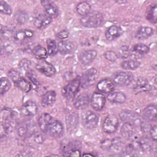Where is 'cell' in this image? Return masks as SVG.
<instances>
[{"mask_svg":"<svg viewBox=\"0 0 157 157\" xmlns=\"http://www.w3.org/2000/svg\"><path fill=\"white\" fill-rule=\"evenodd\" d=\"M58 52L62 55H67L72 53L75 48L74 44L69 40H61L57 44Z\"/></svg>","mask_w":157,"mask_h":157,"instance_id":"cell-21","label":"cell"},{"mask_svg":"<svg viewBox=\"0 0 157 157\" xmlns=\"http://www.w3.org/2000/svg\"><path fill=\"white\" fill-rule=\"evenodd\" d=\"M15 21L20 25H23L26 23L28 20V15L26 12L22 10H18L16 12L14 16Z\"/></svg>","mask_w":157,"mask_h":157,"instance_id":"cell-40","label":"cell"},{"mask_svg":"<svg viewBox=\"0 0 157 157\" xmlns=\"http://www.w3.org/2000/svg\"><path fill=\"white\" fill-rule=\"evenodd\" d=\"M69 33L67 29H63L60 31L58 34H57V36L58 37H59L61 39H66L68 36H69Z\"/></svg>","mask_w":157,"mask_h":157,"instance_id":"cell-50","label":"cell"},{"mask_svg":"<svg viewBox=\"0 0 157 157\" xmlns=\"http://www.w3.org/2000/svg\"><path fill=\"white\" fill-rule=\"evenodd\" d=\"M91 6L89 3L85 1L79 2L76 6V11L78 15L83 17L90 12Z\"/></svg>","mask_w":157,"mask_h":157,"instance_id":"cell-33","label":"cell"},{"mask_svg":"<svg viewBox=\"0 0 157 157\" xmlns=\"http://www.w3.org/2000/svg\"><path fill=\"white\" fill-rule=\"evenodd\" d=\"M147 92L151 94L153 96H156V75H155L154 77L152 78V80L148 82Z\"/></svg>","mask_w":157,"mask_h":157,"instance_id":"cell-42","label":"cell"},{"mask_svg":"<svg viewBox=\"0 0 157 157\" xmlns=\"http://www.w3.org/2000/svg\"><path fill=\"white\" fill-rule=\"evenodd\" d=\"M83 156H93L94 155H93V154H83Z\"/></svg>","mask_w":157,"mask_h":157,"instance_id":"cell-52","label":"cell"},{"mask_svg":"<svg viewBox=\"0 0 157 157\" xmlns=\"http://www.w3.org/2000/svg\"><path fill=\"white\" fill-rule=\"evenodd\" d=\"M109 149H111L113 151H120L122 149V147L123 146V143L122 140L119 137H116L113 139L111 142L108 143Z\"/></svg>","mask_w":157,"mask_h":157,"instance_id":"cell-37","label":"cell"},{"mask_svg":"<svg viewBox=\"0 0 157 157\" xmlns=\"http://www.w3.org/2000/svg\"><path fill=\"white\" fill-rule=\"evenodd\" d=\"M33 55L39 59L42 60L47 58L48 56V52L47 49H45L44 47H42L41 45H37L36 47H34L33 49Z\"/></svg>","mask_w":157,"mask_h":157,"instance_id":"cell-31","label":"cell"},{"mask_svg":"<svg viewBox=\"0 0 157 157\" xmlns=\"http://www.w3.org/2000/svg\"><path fill=\"white\" fill-rule=\"evenodd\" d=\"M120 118L124 123H130L134 125L140 124L141 122L138 115L131 110H122L120 113Z\"/></svg>","mask_w":157,"mask_h":157,"instance_id":"cell-11","label":"cell"},{"mask_svg":"<svg viewBox=\"0 0 157 157\" xmlns=\"http://www.w3.org/2000/svg\"><path fill=\"white\" fill-rule=\"evenodd\" d=\"M104 56L106 59L111 62H114L117 61L118 59L117 54L115 52L112 50H109L105 52L104 54Z\"/></svg>","mask_w":157,"mask_h":157,"instance_id":"cell-46","label":"cell"},{"mask_svg":"<svg viewBox=\"0 0 157 157\" xmlns=\"http://www.w3.org/2000/svg\"><path fill=\"white\" fill-rule=\"evenodd\" d=\"M82 121L83 126L88 129H92L98 124L99 117L98 116L91 110L85 112L82 116Z\"/></svg>","mask_w":157,"mask_h":157,"instance_id":"cell-3","label":"cell"},{"mask_svg":"<svg viewBox=\"0 0 157 157\" xmlns=\"http://www.w3.org/2000/svg\"><path fill=\"white\" fill-rule=\"evenodd\" d=\"M26 75L29 80L31 81V82L34 84V85L37 86L39 85V82L38 80L37 79L36 75H35V73H34L33 71L29 70L28 71L26 72Z\"/></svg>","mask_w":157,"mask_h":157,"instance_id":"cell-48","label":"cell"},{"mask_svg":"<svg viewBox=\"0 0 157 157\" xmlns=\"http://www.w3.org/2000/svg\"><path fill=\"white\" fill-rule=\"evenodd\" d=\"M118 124V117L114 115H110L104 119L102 124V129L105 133L112 134L117 130Z\"/></svg>","mask_w":157,"mask_h":157,"instance_id":"cell-8","label":"cell"},{"mask_svg":"<svg viewBox=\"0 0 157 157\" xmlns=\"http://www.w3.org/2000/svg\"><path fill=\"white\" fill-rule=\"evenodd\" d=\"M15 85L22 91L25 93L29 92L31 89V83L26 78L21 77L15 83Z\"/></svg>","mask_w":157,"mask_h":157,"instance_id":"cell-32","label":"cell"},{"mask_svg":"<svg viewBox=\"0 0 157 157\" xmlns=\"http://www.w3.org/2000/svg\"><path fill=\"white\" fill-rule=\"evenodd\" d=\"M17 132L21 137H24L29 133L33 132V128L31 124L26 121H21L18 123L16 126Z\"/></svg>","mask_w":157,"mask_h":157,"instance_id":"cell-19","label":"cell"},{"mask_svg":"<svg viewBox=\"0 0 157 157\" xmlns=\"http://www.w3.org/2000/svg\"><path fill=\"white\" fill-rule=\"evenodd\" d=\"M136 145L139 149L145 152H150L153 151V146L150 140L147 137H141L137 142Z\"/></svg>","mask_w":157,"mask_h":157,"instance_id":"cell-28","label":"cell"},{"mask_svg":"<svg viewBox=\"0 0 157 157\" xmlns=\"http://www.w3.org/2000/svg\"><path fill=\"white\" fill-rule=\"evenodd\" d=\"M121 28L117 25H112L107 28L105 33V38L110 41L113 40L122 34Z\"/></svg>","mask_w":157,"mask_h":157,"instance_id":"cell-20","label":"cell"},{"mask_svg":"<svg viewBox=\"0 0 157 157\" xmlns=\"http://www.w3.org/2000/svg\"><path fill=\"white\" fill-rule=\"evenodd\" d=\"M106 102V98L105 96L101 92H94L92 94L90 98V104L91 107L95 110H101Z\"/></svg>","mask_w":157,"mask_h":157,"instance_id":"cell-9","label":"cell"},{"mask_svg":"<svg viewBox=\"0 0 157 157\" xmlns=\"http://www.w3.org/2000/svg\"><path fill=\"white\" fill-rule=\"evenodd\" d=\"M156 128H157V127H156V125H152V126H151L150 127L149 130H148L151 139L153 141H155V142H156V138H157V136H156V132H157Z\"/></svg>","mask_w":157,"mask_h":157,"instance_id":"cell-49","label":"cell"},{"mask_svg":"<svg viewBox=\"0 0 157 157\" xmlns=\"http://www.w3.org/2000/svg\"><path fill=\"white\" fill-rule=\"evenodd\" d=\"M14 33L12 31H11L10 29H6L4 28V29H1V34H2V36L5 39H10L11 38L13 39V35H14Z\"/></svg>","mask_w":157,"mask_h":157,"instance_id":"cell-47","label":"cell"},{"mask_svg":"<svg viewBox=\"0 0 157 157\" xmlns=\"http://www.w3.org/2000/svg\"><path fill=\"white\" fill-rule=\"evenodd\" d=\"M81 143L78 140L69 142L63 147V155L67 156H80L81 155Z\"/></svg>","mask_w":157,"mask_h":157,"instance_id":"cell-6","label":"cell"},{"mask_svg":"<svg viewBox=\"0 0 157 157\" xmlns=\"http://www.w3.org/2000/svg\"><path fill=\"white\" fill-rule=\"evenodd\" d=\"M34 33L30 29H21L15 32L13 39L18 43H24L33 39Z\"/></svg>","mask_w":157,"mask_h":157,"instance_id":"cell-12","label":"cell"},{"mask_svg":"<svg viewBox=\"0 0 157 157\" xmlns=\"http://www.w3.org/2000/svg\"><path fill=\"white\" fill-rule=\"evenodd\" d=\"M153 34V29L149 26H140L136 32V37L140 40L146 39Z\"/></svg>","mask_w":157,"mask_h":157,"instance_id":"cell-27","label":"cell"},{"mask_svg":"<svg viewBox=\"0 0 157 157\" xmlns=\"http://www.w3.org/2000/svg\"><path fill=\"white\" fill-rule=\"evenodd\" d=\"M47 47L48 55L50 56H54L58 52L56 41L52 39H48L47 40Z\"/></svg>","mask_w":157,"mask_h":157,"instance_id":"cell-36","label":"cell"},{"mask_svg":"<svg viewBox=\"0 0 157 157\" xmlns=\"http://www.w3.org/2000/svg\"><path fill=\"white\" fill-rule=\"evenodd\" d=\"M37 110L38 107L37 104L32 101H28L22 105L20 112L24 117H31L36 114Z\"/></svg>","mask_w":157,"mask_h":157,"instance_id":"cell-14","label":"cell"},{"mask_svg":"<svg viewBox=\"0 0 157 157\" xmlns=\"http://www.w3.org/2000/svg\"><path fill=\"white\" fill-rule=\"evenodd\" d=\"M11 87L10 80L6 77H1L0 81V93L1 95L7 92Z\"/></svg>","mask_w":157,"mask_h":157,"instance_id":"cell-39","label":"cell"},{"mask_svg":"<svg viewBox=\"0 0 157 157\" xmlns=\"http://www.w3.org/2000/svg\"><path fill=\"white\" fill-rule=\"evenodd\" d=\"M31 64V63L29 59H28L27 58H23L19 63V67L21 70L27 72L29 70Z\"/></svg>","mask_w":157,"mask_h":157,"instance_id":"cell-45","label":"cell"},{"mask_svg":"<svg viewBox=\"0 0 157 157\" xmlns=\"http://www.w3.org/2000/svg\"><path fill=\"white\" fill-rule=\"evenodd\" d=\"M78 123V115L76 112H72L66 118V126L68 131L76 128Z\"/></svg>","mask_w":157,"mask_h":157,"instance_id":"cell-29","label":"cell"},{"mask_svg":"<svg viewBox=\"0 0 157 157\" xmlns=\"http://www.w3.org/2000/svg\"><path fill=\"white\" fill-rule=\"evenodd\" d=\"M52 20V18L45 13H39L34 17L33 23L36 28L42 29L48 26L51 23Z\"/></svg>","mask_w":157,"mask_h":157,"instance_id":"cell-17","label":"cell"},{"mask_svg":"<svg viewBox=\"0 0 157 157\" xmlns=\"http://www.w3.org/2000/svg\"><path fill=\"white\" fill-rule=\"evenodd\" d=\"M97 52L94 49H90L81 52L78 56V60L82 64L87 66L91 64L96 58Z\"/></svg>","mask_w":157,"mask_h":157,"instance_id":"cell-13","label":"cell"},{"mask_svg":"<svg viewBox=\"0 0 157 157\" xmlns=\"http://www.w3.org/2000/svg\"><path fill=\"white\" fill-rule=\"evenodd\" d=\"M41 4L43 6L45 13L49 17L52 18H55L58 16L59 10L58 7L53 4L52 2L50 1H42Z\"/></svg>","mask_w":157,"mask_h":157,"instance_id":"cell-15","label":"cell"},{"mask_svg":"<svg viewBox=\"0 0 157 157\" xmlns=\"http://www.w3.org/2000/svg\"><path fill=\"white\" fill-rule=\"evenodd\" d=\"M103 20L104 18L102 14L99 12L94 11L82 17L80 22L83 26L93 28L99 26L102 23Z\"/></svg>","mask_w":157,"mask_h":157,"instance_id":"cell-1","label":"cell"},{"mask_svg":"<svg viewBox=\"0 0 157 157\" xmlns=\"http://www.w3.org/2000/svg\"><path fill=\"white\" fill-rule=\"evenodd\" d=\"M132 50L139 55H145L148 53L150 48L144 44L139 43L132 47Z\"/></svg>","mask_w":157,"mask_h":157,"instance_id":"cell-38","label":"cell"},{"mask_svg":"<svg viewBox=\"0 0 157 157\" xmlns=\"http://www.w3.org/2000/svg\"><path fill=\"white\" fill-rule=\"evenodd\" d=\"M53 120V117L48 113H44L41 114L38 119V125L40 129L43 132L45 133L49 124Z\"/></svg>","mask_w":157,"mask_h":157,"instance_id":"cell-24","label":"cell"},{"mask_svg":"<svg viewBox=\"0 0 157 157\" xmlns=\"http://www.w3.org/2000/svg\"><path fill=\"white\" fill-rule=\"evenodd\" d=\"M80 85L81 78L80 77H77L70 81L62 88L61 93L63 96L67 99L73 98L79 91Z\"/></svg>","mask_w":157,"mask_h":157,"instance_id":"cell-2","label":"cell"},{"mask_svg":"<svg viewBox=\"0 0 157 157\" xmlns=\"http://www.w3.org/2000/svg\"><path fill=\"white\" fill-rule=\"evenodd\" d=\"M97 88L99 92L102 93L109 94L113 91L115 88V84L112 80L106 78L100 80L97 84Z\"/></svg>","mask_w":157,"mask_h":157,"instance_id":"cell-16","label":"cell"},{"mask_svg":"<svg viewBox=\"0 0 157 157\" xmlns=\"http://www.w3.org/2000/svg\"><path fill=\"white\" fill-rule=\"evenodd\" d=\"M98 77V72L96 69L91 67L87 70L81 78V86L83 88H87L95 83Z\"/></svg>","mask_w":157,"mask_h":157,"instance_id":"cell-4","label":"cell"},{"mask_svg":"<svg viewBox=\"0 0 157 157\" xmlns=\"http://www.w3.org/2000/svg\"><path fill=\"white\" fill-rule=\"evenodd\" d=\"M130 54L131 53L129 47L126 45H123L118 49L117 55H119L123 59H126L129 56Z\"/></svg>","mask_w":157,"mask_h":157,"instance_id":"cell-43","label":"cell"},{"mask_svg":"<svg viewBox=\"0 0 157 157\" xmlns=\"http://www.w3.org/2000/svg\"><path fill=\"white\" fill-rule=\"evenodd\" d=\"M35 142L37 144H42L44 142V141L45 140V139L44 137V136L40 134H36L34 135V138Z\"/></svg>","mask_w":157,"mask_h":157,"instance_id":"cell-51","label":"cell"},{"mask_svg":"<svg viewBox=\"0 0 157 157\" xmlns=\"http://www.w3.org/2000/svg\"><path fill=\"white\" fill-rule=\"evenodd\" d=\"M36 68L40 73L47 77H52L54 75L56 72L54 66L46 61H42L40 62L37 63L36 64Z\"/></svg>","mask_w":157,"mask_h":157,"instance_id":"cell-10","label":"cell"},{"mask_svg":"<svg viewBox=\"0 0 157 157\" xmlns=\"http://www.w3.org/2000/svg\"><path fill=\"white\" fill-rule=\"evenodd\" d=\"M56 94L53 90H50L46 92L41 99V105L44 107H48L52 105L56 101Z\"/></svg>","mask_w":157,"mask_h":157,"instance_id":"cell-22","label":"cell"},{"mask_svg":"<svg viewBox=\"0 0 157 157\" xmlns=\"http://www.w3.org/2000/svg\"><path fill=\"white\" fill-rule=\"evenodd\" d=\"M157 7L156 4H151L148 9L147 12V19L151 23L156 24L157 21Z\"/></svg>","mask_w":157,"mask_h":157,"instance_id":"cell-35","label":"cell"},{"mask_svg":"<svg viewBox=\"0 0 157 157\" xmlns=\"http://www.w3.org/2000/svg\"><path fill=\"white\" fill-rule=\"evenodd\" d=\"M134 80L133 75L129 72H118L113 75L112 81L118 86H128Z\"/></svg>","mask_w":157,"mask_h":157,"instance_id":"cell-5","label":"cell"},{"mask_svg":"<svg viewBox=\"0 0 157 157\" xmlns=\"http://www.w3.org/2000/svg\"><path fill=\"white\" fill-rule=\"evenodd\" d=\"M107 98L109 102L116 104H123L126 100V95L120 91H112L109 93Z\"/></svg>","mask_w":157,"mask_h":157,"instance_id":"cell-26","label":"cell"},{"mask_svg":"<svg viewBox=\"0 0 157 157\" xmlns=\"http://www.w3.org/2000/svg\"><path fill=\"white\" fill-rule=\"evenodd\" d=\"M63 133L64 127L62 123L59 120L54 119L49 124L45 132V134L55 138L61 137Z\"/></svg>","mask_w":157,"mask_h":157,"instance_id":"cell-7","label":"cell"},{"mask_svg":"<svg viewBox=\"0 0 157 157\" xmlns=\"http://www.w3.org/2000/svg\"><path fill=\"white\" fill-rule=\"evenodd\" d=\"M136 133L135 125L130 123H124L121 128V134L123 137L130 139L134 136Z\"/></svg>","mask_w":157,"mask_h":157,"instance_id":"cell-23","label":"cell"},{"mask_svg":"<svg viewBox=\"0 0 157 157\" xmlns=\"http://www.w3.org/2000/svg\"><path fill=\"white\" fill-rule=\"evenodd\" d=\"M140 62L134 59H128L123 61L120 65L125 70H135L140 66Z\"/></svg>","mask_w":157,"mask_h":157,"instance_id":"cell-34","label":"cell"},{"mask_svg":"<svg viewBox=\"0 0 157 157\" xmlns=\"http://www.w3.org/2000/svg\"><path fill=\"white\" fill-rule=\"evenodd\" d=\"M148 81L145 78L140 77L137 79L134 89L137 93L147 91L148 89Z\"/></svg>","mask_w":157,"mask_h":157,"instance_id":"cell-30","label":"cell"},{"mask_svg":"<svg viewBox=\"0 0 157 157\" xmlns=\"http://www.w3.org/2000/svg\"><path fill=\"white\" fill-rule=\"evenodd\" d=\"M0 12L1 13L10 15L12 13V9L11 6L4 1H0Z\"/></svg>","mask_w":157,"mask_h":157,"instance_id":"cell-41","label":"cell"},{"mask_svg":"<svg viewBox=\"0 0 157 157\" xmlns=\"http://www.w3.org/2000/svg\"><path fill=\"white\" fill-rule=\"evenodd\" d=\"M90 99L86 94H82L78 96L74 101V107L77 109H83L86 107L89 104Z\"/></svg>","mask_w":157,"mask_h":157,"instance_id":"cell-25","label":"cell"},{"mask_svg":"<svg viewBox=\"0 0 157 157\" xmlns=\"http://www.w3.org/2000/svg\"><path fill=\"white\" fill-rule=\"evenodd\" d=\"M156 105L155 104H150L145 107L142 111V116L145 120L155 121L156 120Z\"/></svg>","mask_w":157,"mask_h":157,"instance_id":"cell-18","label":"cell"},{"mask_svg":"<svg viewBox=\"0 0 157 157\" xmlns=\"http://www.w3.org/2000/svg\"><path fill=\"white\" fill-rule=\"evenodd\" d=\"M8 77L13 82L15 83L21 76L20 75V73L15 69H10L7 72Z\"/></svg>","mask_w":157,"mask_h":157,"instance_id":"cell-44","label":"cell"}]
</instances>
